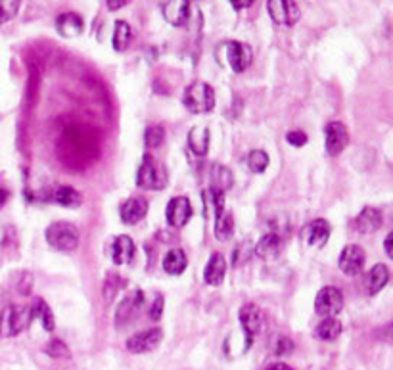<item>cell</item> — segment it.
I'll list each match as a JSON object with an SVG mask.
<instances>
[{"instance_id": "obj_7", "label": "cell", "mask_w": 393, "mask_h": 370, "mask_svg": "<svg viewBox=\"0 0 393 370\" xmlns=\"http://www.w3.org/2000/svg\"><path fill=\"white\" fill-rule=\"evenodd\" d=\"M342 307H344V296L334 286H324L315 297V311L324 319L336 316L342 311Z\"/></svg>"}, {"instance_id": "obj_41", "label": "cell", "mask_w": 393, "mask_h": 370, "mask_svg": "<svg viewBox=\"0 0 393 370\" xmlns=\"http://www.w3.org/2000/svg\"><path fill=\"white\" fill-rule=\"evenodd\" d=\"M129 4V0H108V10H112V12H115V10L123 8V6H127Z\"/></svg>"}, {"instance_id": "obj_16", "label": "cell", "mask_w": 393, "mask_h": 370, "mask_svg": "<svg viewBox=\"0 0 393 370\" xmlns=\"http://www.w3.org/2000/svg\"><path fill=\"white\" fill-rule=\"evenodd\" d=\"M226 275V259L223 253H213L207 261L204 270V280L209 286H221Z\"/></svg>"}, {"instance_id": "obj_23", "label": "cell", "mask_w": 393, "mask_h": 370, "mask_svg": "<svg viewBox=\"0 0 393 370\" xmlns=\"http://www.w3.org/2000/svg\"><path fill=\"white\" fill-rule=\"evenodd\" d=\"M388 280H390V270H388V267L382 265V263H380V265H374V267L368 270V275H366V292H368L370 296H376V294L388 284Z\"/></svg>"}, {"instance_id": "obj_12", "label": "cell", "mask_w": 393, "mask_h": 370, "mask_svg": "<svg viewBox=\"0 0 393 370\" xmlns=\"http://www.w3.org/2000/svg\"><path fill=\"white\" fill-rule=\"evenodd\" d=\"M263 323H265V319H263L261 309L257 305L248 303L240 309V324H242L243 332L248 336V342H252L253 338L261 332Z\"/></svg>"}, {"instance_id": "obj_31", "label": "cell", "mask_w": 393, "mask_h": 370, "mask_svg": "<svg viewBox=\"0 0 393 370\" xmlns=\"http://www.w3.org/2000/svg\"><path fill=\"white\" fill-rule=\"evenodd\" d=\"M248 167H250V171H253V173H263V171L269 167V156H267V152L253 150L252 154L248 156Z\"/></svg>"}, {"instance_id": "obj_3", "label": "cell", "mask_w": 393, "mask_h": 370, "mask_svg": "<svg viewBox=\"0 0 393 370\" xmlns=\"http://www.w3.org/2000/svg\"><path fill=\"white\" fill-rule=\"evenodd\" d=\"M47 242L48 246H52L54 250L58 251H73L77 250L79 246V229L75 224L67 221H60V222H52L50 227L47 229Z\"/></svg>"}, {"instance_id": "obj_30", "label": "cell", "mask_w": 393, "mask_h": 370, "mask_svg": "<svg viewBox=\"0 0 393 370\" xmlns=\"http://www.w3.org/2000/svg\"><path fill=\"white\" fill-rule=\"evenodd\" d=\"M33 313H35V319H38L43 326L47 328L48 332H52L54 330V315H52V311H50V307L45 299H40L37 297L35 299V303H33Z\"/></svg>"}, {"instance_id": "obj_36", "label": "cell", "mask_w": 393, "mask_h": 370, "mask_svg": "<svg viewBox=\"0 0 393 370\" xmlns=\"http://www.w3.org/2000/svg\"><path fill=\"white\" fill-rule=\"evenodd\" d=\"M307 135L303 132V130H291L286 135V142L291 144V146H296V148H301V146H305L307 144Z\"/></svg>"}, {"instance_id": "obj_20", "label": "cell", "mask_w": 393, "mask_h": 370, "mask_svg": "<svg viewBox=\"0 0 393 370\" xmlns=\"http://www.w3.org/2000/svg\"><path fill=\"white\" fill-rule=\"evenodd\" d=\"M56 29L62 37L73 38V37H79V35L83 33L84 23H83V19H81V16H77V14H73V12H67V14L58 16Z\"/></svg>"}, {"instance_id": "obj_8", "label": "cell", "mask_w": 393, "mask_h": 370, "mask_svg": "<svg viewBox=\"0 0 393 370\" xmlns=\"http://www.w3.org/2000/svg\"><path fill=\"white\" fill-rule=\"evenodd\" d=\"M366 263V253L361 246L357 244H351V246H346L342 253H340V268L342 273H346L349 277H355L359 273H363Z\"/></svg>"}, {"instance_id": "obj_10", "label": "cell", "mask_w": 393, "mask_h": 370, "mask_svg": "<svg viewBox=\"0 0 393 370\" xmlns=\"http://www.w3.org/2000/svg\"><path fill=\"white\" fill-rule=\"evenodd\" d=\"M163 340V330L161 328H150L131 336L127 340V349L131 353H148L156 349Z\"/></svg>"}, {"instance_id": "obj_17", "label": "cell", "mask_w": 393, "mask_h": 370, "mask_svg": "<svg viewBox=\"0 0 393 370\" xmlns=\"http://www.w3.org/2000/svg\"><path fill=\"white\" fill-rule=\"evenodd\" d=\"M353 227L359 234H372L382 227V213L376 207H365L353 221Z\"/></svg>"}, {"instance_id": "obj_6", "label": "cell", "mask_w": 393, "mask_h": 370, "mask_svg": "<svg viewBox=\"0 0 393 370\" xmlns=\"http://www.w3.org/2000/svg\"><path fill=\"white\" fill-rule=\"evenodd\" d=\"M267 10H269V16H271V19L276 25L291 27L301 18L300 6L294 0H269L267 2Z\"/></svg>"}, {"instance_id": "obj_19", "label": "cell", "mask_w": 393, "mask_h": 370, "mask_svg": "<svg viewBox=\"0 0 393 370\" xmlns=\"http://www.w3.org/2000/svg\"><path fill=\"white\" fill-rule=\"evenodd\" d=\"M209 144H211V135H209V129L206 125H198V127L190 129V132H188V146H190L194 156L204 158L207 150H209Z\"/></svg>"}, {"instance_id": "obj_26", "label": "cell", "mask_w": 393, "mask_h": 370, "mask_svg": "<svg viewBox=\"0 0 393 370\" xmlns=\"http://www.w3.org/2000/svg\"><path fill=\"white\" fill-rule=\"evenodd\" d=\"M209 175H211V186L209 188H215V190H221V192H226L235 183L233 171L226 169L225 165H221V163H211Z\"/></svg>"}, {"instance_id": "obj_40", "label": "cell", "mask_w": 393, "mask_h": 370, "mask_svg": "<svg viewBox=\"0 0 393 370\" xmlns=\"http://www.w3.org/2000/svg\"><path fill=\"white\" fill-rule=\"evenodd\" d=\"M230 2V6L235 10H243V8H250L255 0H228Z\"/></svg>"}, {"instance_id": "obj_29", "label": "cell", "mask_w": 393, "mask_h": 370, "mask_svg": "<svg viewBox=\"0 0 393 370\" xmlns=\"http://www.w3.org/2000/svg\"><path fill=\"white\" fill-rule=\"evenodd\" d=\"M132 38V29L131 25L127 23V21H117L115 23V29H113V48L117 50V52H123L125 48L129 47V43H131Z\"/></svg>"}, {"instance_id": "obj_28", "label": "cell", "mask_w": 393, "mask_h": 370, "mask_svg": "<svg viewBox=\"0 0 393 370\" xmlns=\"http://www.w3.org/2000/svg\"><path fill=\"white\" fill-rule=\"evenodd\" d=\"M52 200L58 205H64V207H79L81 205V194L77 192L75 188L71 186H60L54 190Z\"/></svg>"}, {"instance_id": "obj_5", "label": "cell", "mask_w": 393, "mask_h": 370, "mask_svg": "<svg viewBox=\"0 0 393 370\" xmlns=\"http://www.w3.org/2000/svg\"><path fill=\"white\" fill-rule=\"evenodd\" d=\"M219 50L225 52L226 64L230 65V69L236 71V73H242L246 71L250 64H252L253 52L252 48L248 47L246 43H238V41H228V43H223Z\"/></svg>"}, {"instance_id": "obj_1", "label": "cell", "mask_w": 393, "mask_h": 370, "mask_svg": "<svg viewBox=\"0 0 393 370\" xmlns=\"http://www.w3.org/2000/svg\"><path fill=\"white\" fill-rule=\"evenodd\" d=\"M35 319L33 307L29 305H8L0 313V336L12 338L18 336L31 326V321Z\"/></svg>"}, {"instance_id": "obj_21", "label": "cell", "mask_w": 393, "mask_h": 370, "mask_svg": "<svg viewBox=\"0 0 393 370\" xmlns=\"http://www.w3.org/2000/svg\"><path fill=\"white\" fill-rule=\"evenodd\" d=\"M330 238V222L326 219H315L307 224L305 229V240L309 246L315 248H322Z\"/></svg>"}, {"instance_id": "obj_33", "label": "cell", "mask_w": 393, "mask_h": 370, "mask_svg": "<svg viewBox=\"0 0 393 370\" xmlns=\"http://www.w3.org/2000/svg\"><path fill=\"white\" fill-rule=\"evenodd\" d=\"M19 6L21 0H0V23H6L12 18H16Z\"/></svg>"}, {"instance_id": "obj_45", "label": "cell", "mask_w": 393, "mask_h": 370, "mask_svg": "<svg viewBox=\"0 0 393 370\" xmlns=\"http://www.w3.org/2000/svg\"><path fill=\"white\" fill-rule=\"evenodd\" d=\"M187 2H194V0H187Z\"/></svg>"}, {"instance_id": "obj_32", "label": "cell", "mask_w": 393, "mask_h": 370, "mask_svg": "<svg viewBox=\"0 0 393 370\" xmlns=\"http://www.w3.org/2000/svg\"><path fill=\"white\" fill-rule=\"evenodd\" d=\"M144 140H146V146H148V148H159V146L163 144V140H165V130H163L161 125H152V127L146 129Z\"/></svg>"}, {"instance_id": "obj_14", "label": "cell", "mask_w": 393, "mask_h": 370, "mask_svg": "<svg viewBox=\"0 0 393 370\" xmlns=\"http://www.w3.org/2000/svg\"><path fill=\"white\" fill-rule=\"evenodd\" d=\"M142 303H144V294H142L141 290L131 292V294L119 303L117 311H115V324H117V326H123V324L129 323L132 316L141 311Z\"/></svg>"}, {"instance_id": "obj_27", "label": "cell", "mask_w": 393, "mask_h": 370, "mask_svg": "<svg viewBox=\"0 0 393 370\" xmlns=\"http://www.w3.org/2000/svg\"><path fill=\"white\" fill-rule=\"evenodd\" d=\"M340 334H342V323L337 321L336 316H328L324 321H320L317 330H315V336H317L318 340H324V342L336 340Z\"/></svg>"}, {"instance_id": "obj_15", "label": "cell", "mask_w": 393, "mask_h": 370, "mask_svg": "<svg viewBox=\"0 0 393 370\" xmlns=\"http://www.w3.org/2000/svg\"><path fill=\"white\" fill-rule=\"evenodd\" d=\"M163 18L175 27L187 25L190 19V2L187 0H167L163 4Z\"/></svg>"}, {"instance_id": "obj_42", "label": "cell", "mask_w": 393, "mask_h": 370, "mask_svg": "<svg viewBox=\"0 0 393 370\" xmlns=\"http://www.w3.org/2000/svg\"><path fill=\"white\" fill-rule=\"evenodd\" d=\"M384 250H385V253H388V255L393 259V232L388 234V238H385V242H384Z\"/></svg>"}, {"instance_id": "obj_25", "label": "cell", "mask_w": 393, "mask_h": 370, "mask_svg": "<svg viewBox=\"0 0 393 370\" xmlns=\"http://www.w3.org/2000/svg\"><path fill=\"white\" fill-rule=\"evenodd\" d=\"M188 267V257L187 253L182 250H169L165 253V257H163V270L167 273V275H173V277H177V275H182Z\"/></svg>"}, {"instance_id": "obj_2", "label": "cell", "mask_w": 393, "mask_h": 370, "mask_svg": "<svg viewBox=\"0 0 393 370\" xmlns=\"http://www.w3.org/2000/svg\"><path fill=\"white\" fill-rule=\"evenodd\" d=\"M182 102L192 113H209L215 108V91L211 84L196 81L188 86L182 96Z\"/></svg>"}, {"instance_id": "obj_44", "label": "cell", "mask_w": 393, "mask_h": 370, "mask_svg": "<svg viewBox=\"0 0 393 370\" xmlns=\"http://www.w3.org/2000/svg\"><path fill=\"white\" fill-rule=\"evenodd\" d=\"M267 370H294V369L288 367V365H284V362H274V365H271Z\"/></svg>"}, {"instance_id": "obj_38", "label": "cell", "mask_w": 393, "mask_h": 370, "mask_svg": "<svg viewBox=\"0 0 393 370\" xmlns=\"http://www.w3.org/2000/svg\"><path fill=\"white\" fill-rule=\"evenodd\" d=\"M161 313H163V296H156L154 303L150 307V319L152 321H159L161 319Z\"/></svg>"}, {"instance_id": "obj_4", "label": "cell", "mask_w": 393, "mask_h": 370, "mask_svg": "<svg viewBox=\"0 0 393 370\" xmlns=\"http://www.w3.org/2000/svg\"><path fill=\"white\" fill-rule=\"evenodd\" d=\"M136 185L142 190H163L167 186V171L152 156H146L136 171Z\"/></svg>"}, {"instance_id": "obj_9", "label": "cell", "mask_w": 393, "mask_h": 370, "mask_svg": "<svg viewBox=\"0 0 393 370\" xmlns=\"http://www.w3.org/2000/svg\"><path fill=\"white\" fill-rule=\"evenodd\" d=\"M324 135H326V152L330 156H340L349 144V130L340 121L328 123Z\"/></svg>"}, {"instance_id": "obj_24", "label": "cell", "mask_w": 393, "mask_h": 370, "mask_svg": "<svg viewBox=\"0 0 393 370\" xmlns=\"http://www.w3.org/2000/svg\"><path fill=\"white\" fill-rule=\"evenodd\" d=\"M235 234V215L230 209H223L215 215V238L219 242H226Z\"/></svg>"}, {"instance_id": "obj_43", "label": "cell", "mask_w": 393, "mask_h": 370, "mask_svg": "<svg viewBox=\"0 0 393 370\" xmlns=\"http://www.w3.org/2000/svg\"><path fill=\"white\" fill-rule=\"evenodd\" d=\"M10 192L4 188V186H0V207L6 204V200H8Z\"/></svg>"}, {"instance_id": "obj_18", "label": "cell", "mask_w": 393, "mask_h": 370, "mask_svg": "<svg viewBox=\"0 0 393 370\" xmlns=\"http://www.w3.org/2000/svg\"><path fill=\"white\" fill-rule=\"evenodd\" d=\"M110 253H112V259L115 265H127V263H131V259L134 257V242L131 240V236L121 234V236L113 238Z\"/></svg>"}, {"instance_id": "obj_34", "label": "cell", "mask_w": 393, "mask_h": 370, "mask_svg": "<svg viewBox=\"0 0 393 370\" xmlns=\"http://www.w3.org/2000/svg\"><path fill=\"white\" fill-rule=\"evenodd\" d=\"M45 351L52 357V359H67L71 353L67 349V345L62 340H52V342H48V345L45 347Z\"/></svg>"}, {"instance_id": "obj_37", "label": "cell", "mask_w": 393, "mask_h": 370, "mask_svg": "<svg viewBox=\"0 0 393 370\" xmlns=\"http://www.w3.org/2000/svg\"><path fill=\"white\" fill-rule=\"evenodd\" d=\"M291 351H294V342H291L290 338H286V336H281L276 345H274V353L284 357V355H290Z\"/></svg>"}, {"instance_id": "obj_13", "label": "cell", "mask_w": 393, "mask_h": 370, "mask_svg": "<svg viewBox=\"0 0 393 370\" xmlns=\"http://www.w3.org/2000/svg\"><path fill=\"white\" fill-rule=\"evenodd\" d=\"M146 213H148V202H146V198H141V196H132L129 200H125L119 207V215L125 224L141 222L146 217Z\"/></svg>"}, {"instance_id": "obj_35", "label": "cell", "mask_w": 393, "mask_h": 370, "mask_svg": "<svg viewBox=\"0 0 393 370\" xmlns=\"http://www.w3.org/2000/svg\"><path fill=\"white\" fill-rule=\"evenodd\" d=\"M123 284H125V280L119 277H115V275H112V277L108 278V282L104 284V296H106V299L112 301L113 297H115V294L121 290L119 286H123Z\"/></svg>"}, {"instance_id": "obj_39", "label": "cell", "mask_w": 393, "mask_h": 370, "mask_svg": "<svg viewBox=\"0 0 393 370\" xmlns=\"http://www.w3.org/2000/svg\"><path fill=\"white\" fill-rule=\"evenodd\" d=\"M378 338L385 343H393V323L382 326V328L378 330Z\"/></svg>"}, {"instance_id": "obj_22", "label": "cell", "mask_w": 393, "mask_h": 370, "mask_svg": "<svg viewBox=\"0 0 393 370\" xmlns=\"http://www.w3.org/2000/svg\"><path fill=\"white\" fill-rule=\"evenodd\" d=\"M282 250V238L276 232H269L265 234L261 240L257 242L255 246V253L261 257V259H272L276 257Z\"/></svg>"}, {"instance_id": "obj_11", "label": "cell", "mask_w": 393, "mask_h": 370, "mask_svg": "<svg viewBox=\"0 0 393 370\" xmlns=\"http://www.w3.org/2000/svg\"><path fill=\"white\" fill-rule=\"evenodd\" d=\"M165 215H167V221L171 227L182 229L190 221V217H192V204H190V200L184 198V196L173 198L167 204Z\"/></svg>"}]
</instances>
